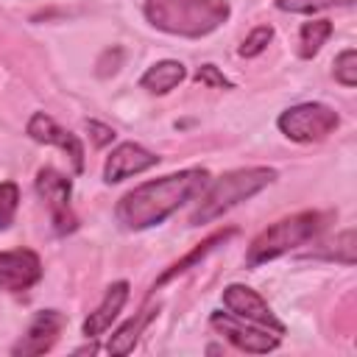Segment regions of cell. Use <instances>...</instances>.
Segmentation results:
<instances>
[{"label": "cell", "instance_id": "6da1fadb", "mask_svg": "<svg viewBox=\"0 0 357 357\" xmlns=\"http://www.w3.org/2000/svg\"><path fill=\"white\" fill-rule=\"evenodd\" d=\"M206 187H209L206 170L201 167L178 170V173L153 178V181H145L134 187L131 192H126L120 204L114 206V218L123 229H131V231L151 229L162 223L167 215H173L178 206H184L187 201L198 198Z\"/></svg>", "mask_w": 357, "mask_h": 357}, {"label": "cell", "instance_id": "7a4b0ae2", "mask_svg": "<svg viewBox=\"0 0 357 357\" xmlns=\"http://www.w3.org/2000/svg\"><path fill=\"white\" fill-rule=\"evenodd\" d=\"M145 17L153 28L198 39L229 20L226 0H145Z\"/></svg>", "mask_w": 357, "mask_h": 357}, {"label": "cell", "instance_id": "3957f363", "mask_svg": "<svg viewBox=\"0 0 357 357\" xmlns=\"http://www.w3.org/2000/svg\"><path fill=\"white\" fill-rule=\"evenodd\" d=\"M273 178H276V170H271V167H240V170L223 173L220 178H215L201 192V204L192 212L190 223L201 226V223H209V220L220 218L223 212H229L240 201H245V198L257 195L259 190H265Z\"/></svg>", "mask_w": 357, "mask_h": 357}, {"label": "cell", "instance_id": "277c9868", "mask_svg": "<svg viewBox=\"0 0 357 357\" xmlns=\"http://www.w3.org/2000/svg\"><path fill=\"white\" fill-rule=\"evenodd\" d=\"M332 215L326 212H298V215H290V218H282L276 220L273 226H268L265 231H259L251 245H248V254H245V262L251 268L268 262V259H276L304 243H310L312 237H318L326 226Z\"/></svg>", "mask_w": 357, "mask_h": 357}, {"label": "cell", "instance_id": "5b68a950", "mask_svg": "<svg viewBox=\"0 0 357 357\" xmlns=\"http://www.w3.org/2000/svg\"><path fill=\"white\" fill-rule=\"evenodd\" d=\"M340 117L326 103H298L279 114V128L293 142H321L337 128Z\"/></svg>", "mask_w": 357, "mask_h": 357}, {"label": "cell", "instance_id": "8992f818", "mask_svg": "<svg viewBox=\"0 0 357 357\" xmlns=\"http://www.w3.org/2000/svg\"><path fill=\"white\" fill-rule=\"evenodd\" d=\"M209 324L231 343L237 346L240 351H248V354H268L279 346V335L268 332L265 326H248V321L243 324V318L231 315V312H212Z\"/></svg>", "mask_w": 357, "mask_h": 357}, {"label": "cell", "instance_id": "52a82bcc", "mask_svg": "<svg viewBox=\"0 0 357 357\" xmlns=\"http://www.w3.org/2000/svg\"><path fill=\"white\" fill-rule=\"evenodd\" d=\"M36 192L47 201L50 206V215H53V223H56V231L59 234H67L75 229V215L70 209V195H73V181L59 173L56 167H42L36 173Z\"/></svg>", "mask_w": 357, "mask_h": 357}, {"label": "cell", "instance_id": "ba28073f", "mask_svg": "<svg viewBox=\"0 0 357 357\" xmlns=\"http://www.w3.org/2000/svg\"><path fill=\"white\" fill-rule=\"evenodd\" d=\"M223 307L231 315H237V318H243L248 324H259V326H265V329H271L276 335H284V324L273 315L268 301L257 290H251L245 284H229L223 290Z\"/></svg>", "mask_w": 357, "mask_h": 357}, {"label": "cell", "instance_id": "9c48e42d", "mask_svg": "<svg viewBox=\"0 0 357 357\" xmlns=\"http://www.w3.org/2000/svg\"><path fill=\"white\" fill-rule=\"evenodd\" d=\"M64 315L59 310H42L33 315L31 326L25 329V335L14 343L11 354L14 357H33V354H45L53 349V343L59 340L61 329H64Z\"/></svg>", "mask_w": 357, "mask_h": 357}, {"label": "cell", "instance_id": "30bf717a", "mask_svg": "<svg viewBox=\"0 0 357 357\" xmlns=\"http://www.w3.org/2000/svg\"><path fill=\"white\" fill-rule=\"evenodd\" d=\"M42 279V262L31 248L0 251V290L22 293Z\"/></svg>", "mask_w": 357, "mask_h": 357}, {"label": "cell", "instance_id": "8fae6325", "mask_svg": "<svg viewBox=\"0 0 357 357\" xmlns=\"http://www.w3.org/2000/svg\"><path fill=\"white\" fill-rule=\"evenodd\" d=\"M25 131H28V137H31V139H36V142H45V145H56V148H61V151L70 156V162H73V170H75V173H81V170H84V145H81V139H78L75 134L64 131L61 126H56V120H53L50 114L36 112V114L28 120Z\"/></svg>", "mask_w": 357, "mask_h": 357}, {"label": "cell", "instance_id": "7c38bea8", "mask_svg": "<svg viewBox=\"0 0 357 357\" xmlns=\"http://www.w3.org/2000/svg\"><path fill=\"white\" fill-rule=\"evenodd\" d=\"M153 165H159V156L156 153L145 151L137 142H120L109 153L106 167H103V176H106L109 184H117V181H123L128 176H137V173H142V170H148Z\"/></svg>", "mask_w": 357, "mask_h": 357}, {"label": "cell", "instance_id": "4fadbf2b", "mask_svg": "<svg viewBox=\"0 0 357 357\" xmlns=\"http://www.w3.org/2000/svg\"><path fill=\"white\" fill-rule=\"evenodd\" d=\"M126 301H128V282H114V284H109V290H106L100 307H98L95 312H89V318L84 321V335H86V337L103 335V332L112 326V321L117 318V312L123 310Z\"/></svg>", "mask_w": 357, "mask_h": 357}, {"label": "cell", "instance_id": "5bb4252c", "mask_svg": "<svg viewBox=\"0 0 357 357\" xmlns=\"http://www.w3.org/2000/svg\"><path fill=\"white\" fill-rule=\"evenodd\" d=\"M184 75H187L184 73V64L167 59V61H159V64L148 67L145 75L139 78V86L145 92H151V95H167L170 89H176L184 81Z\"/></svg>", "mask_w": 357, "mask_h": 357}, {"label": "cell", "instance_id": "9a60e30c", "mask_svg": "<svg viewBox=\"0 0 357 357\" xmlns=\"http://www.w3.org/2000/svg\"><path fill=\"white\" fill-rule=\"evenodd\" d=\"M156 315V307H145V310H139L134 318H128L112 337H109V343H106V351L109 354H114V357H123V354H128L134 346H137V340H139V335H142V329L148 326V321Z\"/></svg>", "mask_w": 357, "mask_h": 357}, {"label": "cell", "instance_id": "2e32d148", "mask_svg": "<svg viewBox=\"0 0 357 357\" xmlns=\"http://www.w3.org/2000/svg\"><path fill=\"white\" fill-rule=\"evenodd\" d=\"M234 234H237L234 229H223V231H215L212 237H206V240H204V243H201L198 248H192V251H190L187 257H181V259H176V262H173V265H170V268H167V271H165V273H162V276H159V279L153 282V290H156V287H162L165 282H170V279H176L178 273H184V271H190L192 265H198V262H201V259H204V257H206V254H209V251H212L215 245H220V243H226V240H229V237H234Z\"/></svg>", "mask_w": 357, "mask_h": 357}, {"label": "cell", "instance_id": "e0dca14e", "mask_svg": "<svg viewBox=\"0 0 357 357\" xmlns=\"http://www.w3.org/2000/svg\"><path fill=\"white\" fill-rule=\"evenodd\" d=\"M332 33V22L329 20H310L301 25V33H298V56L301 59H312L324 42L329 39Z\"/></svg>", "mask_w": 357, "mask_h": 357}, {"label": "cell", "instance_id": "ac0fdd59", "mask_svg": "<svg viewBox=\"0 0 357 357\" xmlns=\"http://www.w3.org/2000/svg\"><path fill=\"white\" fill-rule=\"evenodd\" d=\"M17 206H20V190L14 181H3L0 184V231L11 226L14 215H17Z\"/></svg>", "mask_w": 357, "mask_h": 357}, {"label": "cell", "instance_id": "d6986e66", "mask_svg": "<svg viewBox=\"0 0 357 357\" xmlns=\"http://www.w3.org/2000/svg\"><path fill=\"white\" fill-rule=\"evenodd\" d=\"M332 6H351V0H276V8L290 14H315Z\"/></svg>", "mask_w": 357, "mask_h": 357}, {"label": "cell", "instance_id": "ffe728a7", "mask_svg": "<svg viewBox=\"0 0 357 357\" xmlns=\"http://www.w3.org/2000/svg\"><path fill=\"white\" fill-rule=\"evenodd\" d=\"M273 39V28L271 25H259V28H254L245 39H243V45H240V56L243 59H254V56H259L265 47H268V42Z\"/></svg>", "mask_w": 357, "mask_h": 357}, {"label": "cell", "instance_id": "44dd1931", "mask_svg": "<svg viewBox=\"0 0 357 357\" xmlns=\"http://www.w3.org/2000/svg\"><path fill=\"white\" fill-rule=\"evenodd\" d=\"M335 81H340L343 86H354L357 84V53L349 47L335 59Z\"/></svg>", "mask_w": 357, "mask_h": 357}, {"label": "cell", "instance_id": "7402d4cb", "mask_svg": "<svg viewBox=\"0 0 357 357\" xmlns=\"http://www.w3.org/2000/svg\"><path fill=\"white\" fill-rule=\"evenodd\" d=\"M195 81L204 84V86H212V89H231V81H229L215 64H204V67H198Z\"/></svg>", "mask_w": 357, "mask_h": 357}, {"label": "cell", "instance_id": "603a6c76", "mask_svg": "<svg viewBox=\"0 0 357 357\" xmlns=\"http://www.w3.org/2000/svg\"><path fill=\"white\" fill-rule=\"evenodd\" d=\"M86 131L92 134V142H95L98 148H103V145H109V142L114 139V128L100 126V123H95V120H86Z\"/></svg>", "mask_w": 357, "mask_h": 357}]
</instances>
